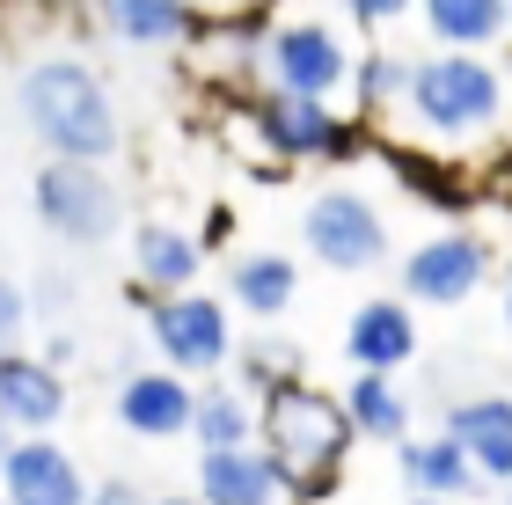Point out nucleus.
Masks as SVG:
<instances>
[{
  "label": "nucleus",
  "mask_w": 512,
  "mask_h": 505,
  "mask_svg": "<svg viewBox=\"0 0 512 505\" xmlns=\"http://www.w3.org/2000/svg\"><path fill=\"white\" fill-rule=\"evenodd\" d=\"M22 330H30V293H22L15 279H0V352H15Z\"/></svg>",
  "instance_id": "obj_27"
},
{
  "label": "nucleus",
  "mask_w": 512,
  "mask_h": 505,
  "mask_svg": "<svg viewBox=\"0 0 512 505\" xmlns=\"http://www.w3.org/2000/svg\"><path fill=\"white\" fill-rule=\"evenodd\" d=\"M344 410H352L359 440H381V447H395V440L410 432V396L395 388V374H374V366H352Z\"/></svg>",
  "instance_id": "obj_22"
},
{
  "label": "nucleus",
  "mask_w": 512,
  "mask_h": 505,
  "mask_svg": "<svg viewBox=\"0 0 512 505\" xmlns=\"http://www.w3.org/2000/svg\"><path fill=\"white\" fill-rule=\"evenodd\" d=\"M410 505H469V498H432V491H410Z\"/></svg>",
  "instance_id": "obj_31"
},
{
  "label": "nucleus",
  "mask_w": 512,
  "mask_h": 505,
  "mask_svg": "<svg viewBox=\"0 0 512 505\" xmlns=\"http://www.w3.org/2000/svg\"><path fill=\"white\" fill-rule=\"evenodd\" d=\"M256 440L278 454V469H286L300 505H322V498L344 491V454H352L359 425H352V410H344V396L286 374L278 388L256 396Z\"/></svg>",
  "instance_id": "obj_3"
},
{
  "label": "nucleus",
  "mask_w": 512,
  "mask_h": 505,
  "mask_svg": "<svg viewBox=\"0 0 512 505\" xmlns=\"http://www.w3.org/2000/svg\"><path fill=\"white\" fill-rule=\"evenodd\" d=\"M344 8V22H352L359 37H381V30H395V22H403L417 0H337Z\"/></svg>",
  "instance_id": "obj_26"
},
{
  "label": "nucleus",
  "mask_w": 512,
  "mask_h": 505,
  "mask_svg": "<svg viewBox=\"0 0 512 505\" xmlns=\"http://www.w3.org/2000/svg\"><path fill=\"white\" fill-rule=\"evenodd\" d=\"M344 359L352 366H374V374H403L417 366V315L410 301H359L352 323H344Z\"/></svg>",
  "instance_id": "obj_15"
},
{
  "label": "nucleus",
  "mask_w": 512,
  "mask_h": 505,
  "mask_svg": "<svg viewBox=\"0 0 512 505\" xmlns=\"http://www.w3.org/2000/svg\"><path fill=\"white\" fill-rule=\"evenodd\" d=\"M242 132L278 169H337V162H359L366 154L359 110L344 118L330 96H293V88H271V81L242 103Z\"/></svg>",
  "instance_id": "obj_4"
},
{
  "label": "nucleus",
  "mask_w": 512,
  "mask_h": 505,
  "mask_svg": "<svg viewBox=\"0 0 512 505\" xmlns=\"http://www.w3.org/2000/svg\"><path fill=\"white\" fill-rule=\"evenodd\" d=\"M300 249H308L322 271H381L395 257L381 205L366 198L359 183H322L308 198V213H300Z\"/></svg>",
  "instance_id": "obj_7"
},
{
  "label": "nucleus",
  "mask_w": 512,
  "mask_h": 505,
  "mask_svg": "<svg viewBox=\"0 0 512 505\" xmlns=\"http://www.w3.org/2000/svg\"><path fill=\"white\" fill-rule=\"evenodd\" d=\"M505 505H512V476H505Z\"/></svg>",
  "instance_id": "obj_35"
},
{
  "label": "nucleus",
  "mask_w": 512,
  "mask_h": 505,
  "mask_svg": "<svg viewBox=\"0 0 512 505\" xmlns=\"http://www.w3.org/2000/svg\"><path fill=\"white\" fill-rule=\"evenodd\" d=\"M395 125H403V140H417L425 154L491 162L498 147H512V59L432 44L425 59H410Z\"/></svg>",
  "instance_id": "obj_1"
},
{
  "label": "nucleus",
  "mask_w": 512,
  "mask_h": 505,
  "mask_svg": "<svg viewBox=\"0 0 512 505\" xmlns=\"http://www.w3.org/2000/svg\"><path fill=\"white\" fill-rule=\"evenodd\" d=\"M198 271H205V242L191 235V227H176V220H139L132 227V279H139V293H183V286H198Z\"/></svg>",
  "instance_id": "obj_16"
},
{
  "label": "nucleus",
  "mask_w": 512,
  "mask_h": 505,
  "mask_svg": "<svg viewBox=\"0 0 512 505\" xmlns=\"http://www.w3.org/2000/svg\"><path fill=\"white\" fill-rule=\"evenodd\" d=\"M191 440L198 447H249L256 440V388L235 381H198V418H191Z\"/></svg>",
  "instance_id": "obj_23"
},
{
  "label": "nucleus",
  "mask_w": 512,
  "mask_h": 505,
  "mask_svg": "<svg viewBox=\"0 0 512 505\" xmlns=\"http://www.w3.org/2000/svg\"><path fill=\"white\" fill-rule=\"evenodd\" d=\"M15 8H30V15H59V8H81V0H15Z\"/></svg>",
  "instance_id": "obj_30"
},
{
  "label": "nucleus",
  "mask_w": 512,
  "mask_h": 505,
  "mask_svg": "<svg viewBox=\"0 0 512 505\" xmlns=\"http://www.w3.org/2000/svg\"><path fill=\"white\" fill-rule=\"evenodd\" d=\"M205 505H278L293 498L286 469H278V454L264 440L249 447H198V484H191Z\"/></svg>",
  "instance_id": "obj_12"
},
{
  "label": "nucleus",
  "mask_w": 512,
  "mask_h": 505,
  "mask_svg": "<svg viewBox=\"0 0 512 505\" xmlns=\"http://www.w3.org/2000/svg\"><path fill=\"white\" fill-rule=\"evenodd\" d=\"M278 505H300V498H278Z\"/></svg>",
  "instance_id": "obj_36"
},
{
  "label": "nucleus",
  "mask_w": 512,
  "mask_h": 505,
  "mask_svg": "<svg viewBox=\"0 0 512 505\" xmlns=\"http://www.w3.org/2000/svg\"><path fill=\"white\" fill-rule=\"evenodd\" d=\"M432 44H461V52H498L512 37V0H417Z\"/></svg>",
  "instance_id": "obj_20"
},
{
  "label": "nucleus",
  "mask_w": 512,
  "mask_h": 505,
  "mask_svg": "<svg viewBox=\"0 0 512 505\" xmlns=\"http://www.w3.org/2000/svg\"><path fill=\"white\" fill-rule=\"evenodd\" d=\"M30 205L44 220V235L66 249H103L125 227V198L118 183L103 176V162H66V154H44V169L30 183Z\"/></svg>",
  "instance_id": "obj_5"
},
{
  "label": "nucleus",
  "mask_w": 512,
  "mask_h": 505,
  "mask_svg": "<svg viewBox=\"0 0 512 505\" xmlns=\"http://www.w3.org/2000/svg\"><path fill=\"white\" fill-rule=\"evenodd\" d=\"M352 44H344L337 22L322 15H278L271 22V44H264V81L271 88H293V96H344L352 88Z\"/></svg>",
  "instance_id": "obj_8"
},
{
  "label": "nucleus",
  "mask_w": 512,
  "mask_h": 505,
  "mask_svg": "<svg viewBox=\"0 0 512 505\" xmlns=\"http://www.w3.org/2000/svg\"><path fill=\"white\" fill-rule=\"evenodd\" d=\"M286 374H300V352L293 344H278V337H256V344H242V388H278Z\"/></svg>",
  "instance_id": "obj_25"
},
{
  "label": "nucleus",
  "mask_w": 512,
  "mask_h": 505,
  "mask_svg": "<svg viewBox=\"0 0 512 505\" xmlns=\"http://www.w3.org/2000/svg\"><path fill=\"white\" fill-rule=\"evenodd\" d=\"M154 505H205L198 491H169V498H154Z\"/></svg>",
  "instance_id": "obj_32"
},
{
  "label": "nucleus",
  "mask_w": 512,
  "mask_h": 505,
  "mask_svg": "<svg viewBox=\"0 0 512 505\" xmlns=\"http://www.w3.org/2000/svg\"><path fill=\"white\" fill-rule=\"evenodd\" d=\"M139 308H147V337H154L161 366H176L191 381H213L235 366V315H227V301L183 286V293H147Z\"/></svg>",
  "instance_id": "obj_6"
},
{
  "label": "nucleus",
  "mask_w": 512,
  "mask_h": 505,
  "mask_svg": "<svg viewBox=\"0 0 512 505\" xmlns=\"http://www.w3.org/2000/svg\"><path fill=\"white\" fill-rule=\"evenodd\" d=\"M118 425L132 440H183L198 418V381L176 374V366H139V374H118Z\"/></svg>",
  "instance_id": "obj_11"
},
{
  "label": "nucleus",
  "mask_w": 512,
  "mask_h": 505,
  "mask_svg": "<svg viewBox=\"0 0 512 505\" xmlns=\"http://www.w3.org/2000/svg\"><path fill=\"white\" fill-rule=\"evenodd\" d=\"M227 301H242V315H256V323H278L300 301V264L286 249H242L227 264Z\"/></svg>",
  "instance_id": "obj_19"
},
{
  "label": "nucleus",
  "mask_w": 512,
  "mask_h": 505,
  "mask_svg": "<svg viewBox=\"0 0 512 505\" xmlns=\"http://www.w3.org/2000/svg\"><path fill=\"white\" fill-rule=\"evenodd\" d=\"M44 359H52V366H66V359H74V330H59L52 344H44Z\"/></svg>",
  "instance_id": "obj_29"
},
{
  "label": "nucleus",
  "mask_w": 512,
  "mask_h": 505,
  "mask_svg": "<svg viewBox=\"0 0 512 505\" xmlns=\"http://www.w3.org/2000/svg\"><path fill=\"white\" fill-rule=\"evenodd\" d=\"M15 110L30 125V140L44 154H66V162H110L125 147L118 103H110L103 74L81 52H44L15 74Z\"/></svg>",
  "instance_id": "obj_2"
},
{
  "label": "nucleus",
  "mask_w": 512,
  "mask_h": 505,
  "mask_svg": "<svg viewBox=\"0 0 512 505\" xmlns=\"http://www.w3.org/2000/svg\"><path fill=\"white\" fill-rule=\"evenodd\" d=\"M403 81H410V59L403 52H359L352 59V88H344V96H352V110L359 118H395V103H403Z\"/></svg>",
  "instance_id": "obj_24"
},
{
  "label": "nucleus",
  "mask_w": 512,
  "mask_h": 505,
  "mask_svg": "<svg viewBox=\"0 0 512 505\" xmlns=\"http://www.w3.org/2000/svg\"><path fill=\"white\" fill-rule=\"evenodd\" d=\"M88 505H154V498L132 491V484H96V491H88Z\"/></svg>",
  "instance_id": "obj_28"
},
{
  "label": "nucleus",
  "mask_w": 512,
  "mask_h": 505,
  "mask_svg": "<svg viewBox=\"0 0 512 505\" xmlns=\"http://www.w3.org/2000/svg\"><path fill=\"white\" fill-rule=\"evenodd\" d=\"M103 37L132 44V52H161V44H198L205 0H88Z\"/></svg>",
  "instance_id": "obj_14"
},
{
  "label": "nucleus",
  "mask_w": 512,
  "mask_h": 505,
  "mask_svg": "<svg viewBox=\"0 0 512 505\" xmlns=\"http://www.w3.org/2000/svg\"><path fill=\"white\" fill-rule=\"evenodd\" d=\"M198 37L220 44V52H205V66H213V74H227V81H264V44H271V15H264V8L213 15Z\"/></svg>",
  "instance_id": "obj_21"
},
{
  "label": "nucleus",
  "mask_w": 512,
  "mask_h": 505,
  "mask_svg": "<svg viewBox=\"0 0 512 505\" xmlns=\"http://www.w3.org/2000/svg\"><path fill=\"white\" fill-rule=\"evenodd\" d=\"M505 323H512V264H505Z\"/></svg>",
  "instance_id": "obj_34"
},
{
  "label": "nucleus",
  "mask_w": 512,
  "mask_h": 505,
  "mask_svg": "<svg viewBox=\"0 0 512 505\" xmlns=\"http://www.w3.org/2000/svg\"><path fill=\"white\" fill-rule=\"evenodd\" d=\"M447 432L461 440V454L476 462L483 484H505L512 476V396H469L447 410Z\"/></svg>",
  "instance_id": "obj_18"
},
{
  "label": "nucleus",
  "mask_w": 512,
  "mask_h": 505,
  "mask_svg": "<svg viewBox=\"0 0 512 505\" xmlns=\"http://www.w3.org/2000/svg\"><path fill=\"white\" fill-rule=\"evenodd\" d=\"M88 491L96 484L52 432H15L8 440V462H0V498L8 505H88Z\"/></svg>",
  "instance_id": "obj_10"
},
{
  "label": "nucleus",
  "mask_w": 512,
  "mask_h": 505,
  "mask_svg": "<svg viewBox=\"0 0 512 505\" xmlns=\"http://www.w3.org/2000/svg\"><path fill=\"white\" fill-rule=\"evenodd\" d=\"M395 462H403V484L410 491H432V498H476L483 491V476H476V462L461 454V440L447 425L439 432H425V440H395Z\"/></svg>",
  "instance_id": "obj_17"
},
{
  "label": "nucleus",
  "mask_w": 512,
  "mask_h": 505,
  "mask_svg": "<svg viewBox=\"0 0 512 505\" xmlns=\"http://www.w3.org/2000/svg\"><path fill=\"white\" fill-rule=\"evenodd\" d=\"M8 440H15V425H8V418H0V462H8Z\"/></svg>",
  "instance_id": "obj_33"
},
{
  "label": "nucleus",
  "mask_w": 512,
  "mask_h": 505,
  "mask_svg": "<svg viewBox=\"0 0 512 505\" xmlns=\"http://www.w3.org/2000/svg\"><path fill=\"white\" fill-rule=\"evenodd\" d=\"M498 271L491 242L476 235V227H439V235H425L403 257V301L417 308H461L476 301V286Z\"/></svg>",
  "instance_id": "obj_9"
},
{
  "label": "nucleus",
  "mask_w": 512,
  "mask_h": 505,
  "mask_svg": "<svg viewBox=\"0 0 512 505\" xmlns=\"http://www.w3.org/2000/svg\"><path fill=\"white\" fill-rule=\"evenodd\" d=\"M0 505H8V498H0Z\"/></svg>",
  "instance_id": "obj_37"
},
{
  "label": "nucleus",
  "mask_w": 512,
  "mask_h": 505,
  "mask_svg": "<svg viewBox=\"0 0 512 505\" xmlns=\"http://www.w3.org/2000/svg\"><path fill=\"white\" fill-rule=\"evenodd\" d=\"M0 418L15 432H59L66 418V366H52L44 352H0Z\"/></svg>",
  "instance_id": "obj_13"
}]
</instances>
